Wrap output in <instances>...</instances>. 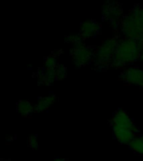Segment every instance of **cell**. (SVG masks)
I'll list each match as a JSON object with an SVG mask.
<instances>
[{
	"label": "cell",
	"instance_id": "cell-1",
	"mask_svg": "<svg viewBox=\"0 0 143 161\" xmlns=\"http://www.w3.org/2000/svg\"><path fill=\"white\" fill-rule=\"evenodd\" d=\"M110 123L113 135L122 145L129 146L131 141L139 136V128L127 112L123 109L115 111Z\"/></svg>",
	"mask_w": 143,
	"mask_h": 161
},
{
	"label": "cell",
	"instance_id": "cell-2",
	"mask_svg": "<svg viewBox=\"0 0 143 161\" xmlns=\"http://www.w3.org/2000/svg\"><path fill=\"white\" fill-rule=\"evenodd\" d=\"M142 50V43L127 38H120L110 66L120 69L137 61L140 59Z\"/></svg>",
	"mask_w": 143,
	"mask_h": 161
},
{
	"label": "cell",
	"instance_id": "cell-3",
	"mask_svg": "<svg viewBox=\"0 0 143 161\" xmlns=\"http://www.w3.org/2000/svg\"><path fill=\"white\" fill-rule=\"evenodd\" d=\"M119 39L117 36L106 39L95 49L92 63L96 70H102L111 65Z\"/></svg>",
	"mask_w": 143,
	"mask_h": 161
},
{
	"label": "cell",
	"instance_id": "cell-4",
	"mask_svg": "<svg viewBox=\"0 0 143 161\" xmlns=\"http://www.w3.org/2000/svg\"><path fill=\"white\" fill-rule=\"evenodd\" d=\"M120 30L123 37L135 40L143 44V28L130 11L123 16Z\"/></svg>",
	"mask_w": 143,
	"mask_h": 161
},
{
	"label": "cell",
	"instance_id": "cell-5",
	"mask_svg": "<svg viewBox=\"0 0 143 161\" xmlns=\"http://www.w3.org/2000/svg\"><path fill=\"white\" fill-rule=\"evenodd\" d=\"M123 16L122 4L120 3L108 1L103 6L102 19L110 25L113 30L120 29Z\"/></svg>",
	"mask_w": 143,
	"mask_h": 161
},
{
	"label": "cell",
	"instance_id": "cell-6",
	"mask_svg": "<svg viewBox=\"0 0 143 161\" xmlns=\"http://www.w3.org/2000/svg\"><path fill=\"white\" fill-rule=\"evenodd\" d=\"M95 50L92 46L86 45L85 43L74 45L70 50V56L74 65L77 67H83L92 62Z\"/></svg>",
	"mask_w": 143,
	"mask_h": 161
},
{
	"label": "cell",
	"instance_id": "cell-7",
	"mask_svg": "<svg viewBox=\"0 0 143 161\" xmlns=\"http://www.w3.org/2000/svg\"><path fill=\"white\" fill-rule=\"evenodd\" d=\"M120 77L127 85L143 88V70L137 66L125 69Z\"/></svg>",
	"mask_w": 143,
	"mask_h": 161
},
{
	"label": "cell",
	"instance_id": "cell-8",
	"mask_svg": "<svg viewBox=\"0 0 143 161\" xmlns=\"http://www.w3.org/2000/svg\"><path fill=\"white\" fill-rule=\"evenodd\" d=\"M102 30V26L97 20L89 19L83 22L80 25V35L84 40L90 39L100 35Z\"/></svg>",
	"mask_w": 143,
	"mask_h": 161
},
{
	"label": "cell",
	"instance_id": "cell-9",
	"mask_svg": "<svg viewBox=\"0 0 143 161\" xmlns=\"http://www.w3.org/2000/svg\"><path fill=\"white\" fill-rule=\"evenodd\" d=\"M56 100H57L56 96L54 95V94L40 97L34 105V111L36 113L46 112L56 102Z\"/></svg>",
	"mask_w": 143,
	"mask_h": 161
},
{
	"label": "cell",
	"instance_id": "cell-10",
	"mask_svg": "<svg viewBox=\"0 0 143 161\" xmlns=\"http://www.w3.org/2000/svg\"><path fill=\"white\" fill-rule=\"evenodd\" d=\"M17 113L22 117H29L34 113V105L29 100H19L16 104Z\"/></svg>",
	"mask_w": 143,
	"mask_h": 161
},
{
	"label": "cell",
	"instance_id": "cell-11",
	"mask_svg": "<svg viewBox=\"0 0 143 161\" xmlns=\"http://www.w3.org/2000/svg\"><path fill=\"white\" fill-rule=\"evenodd\" d=\"M56 80H57V76H56L55 70L44 69V70H40V72L38 74V80L42 85L50 86Z\"/></svg>",
	"mask_w": 143,
	"mask_h": 161
},
{
	"label": "cell",
	"instance_id": "cell-12",
	"mask_svg": "<svg viewBox=\"0 0 143 161\" xmlns=\"http://www.w3.org/2000/svg\"><path fill=\"white\" fill-rule=\"evenodd\" d=\"M129 148L135 153L143 156V139L140 135L135 137L129 144Z\"/></svg>",
	"mask_w": 143,
	"mask_h": 161
},
{
	"label": "cell",
	"instance_id": "cell-13",
	"mask_svg": "<svg viewBox=\"0 0 143 161\" xmlns=\"http://www.w3.org/2000/svg\"><path fill=\"white\" fill-rule=\"evenodd\" d=\"M59 65L55 55H50L44 60V69L45 70H55Z\"/></svg>",
	"mask_w": 143,
	"mask_h": 161
},
{
	"label": "cell",
	"instance_id": "cell-14",
	"mask_svg": "<svg viewBox=\"0 0 143 161\" xmlns=\"http://www.w3.org/2000/svg\"><path fill=\"white\" fill-rule=\"evenodd\" d=\"M65 41L68 43L72 44L73 45H80L82 43H85V40L83 39V37L79 34H73V35H68L67 37L65 38Z\"/></svg>",
	"mask_w": 143,
	"mask_h": 161
},
{
	"label": "cell",
	"instance_id": "cell-15",
	"mask_svg": "<svg viewBox=\"0 0 143 161\" xmlns=\"http://www.w3.org/2000/svg\"><path fill=\"white\" fill-rule=\"evenodd\" d=\"M130 11L135 16V18L139 23V25L143 28V7H141V6H135Z\"/></svg>",
	"mask_w": 143,
	"mask_h": 161
},
{
	"label": "cell",
	"instance_id": "cell-16",
	"mask_svg": "<svg viewBox=\"0 0 143 161\" xmlns=\"http://www.w3.org/2000/svg\"><path fill=\"white\" fill-rule=\"evenodd\" d=\"M56 71V76H57V80H63L66 77L67 75V69L63 64H59L58 66L55 69Z\"/></svg>",
	"mask_w": 143,
	"mask_h": 161
},
{
	"label": "cell",
	"instance_id": "cell-17",
	"mask_svg": "<svg viewBox=\"0 0 143 161\" xmlns=\"http://www.w3.org/2000/svg\"><path fill=\"white\" fill-rule=\"evenodd\" d=\"M28 143L30 148L34 149V150H37L39 148V143H38L37 137L36 136H31L28 139Z\"/></svg>",
	"mask_w": 143,
	"mask_h": 161
},
{
	"label": "cell",
	"instance_id": "cell-18",
	"mask_svg": "<svg viewBox=\"0 0 143 161\" xmlns=\"http://www.w3.org/2000/svg\"><path fill=\"white\" fill-rule=\"evenodd\" d=\"M52 161H65V159L63 158H56L55 159H53Z\"/></svg>",
	"mask_w": 143,
	"mask_h": 161
},
{
	"label": "cell",
	"instance_id": "cell-19",
	"mask_svg": "<svg viewBox=\"0 0 143 161\" xmlns=\"http://www.w3.org/2000/svg\"><path fill=\"white\" fill-rule=\"evenodd\" d=\"M140 59L143 60V50H142V53H141V56H140Z\"/></svg>",
	"mask_w": 143,
	"mask_h": 161
},
{
	"label": "cell",
	"instance_id": "cell-20",
	"mask_svg": "<svg viewBox=\"0 0 143 161\" xmlns=\"http://www.w3.org/2000/svg\"><path fill=\"white\" fill-rule=\"evenodd\" d=\"M4 161H11L10 159H7V160H4Z\"/></svg>",
	"mask_w": 143,
	"mask_h": 161
},
{
	"label": "cell",
	"instance_id": "cell-21",
	"mask_svg": "<svg viewBox=\"0 0 143 161\" xmlns=\"http://www.w3.org/2000/svg\"><path fill=\"white\" fill-rule=\"evenodd\" d=\"M140 137H141V138H142V139H143V134H142V135H140Z\"/></svg>",
	"mask_w": 143,
	"mask_h": 161
}]
</instances>
